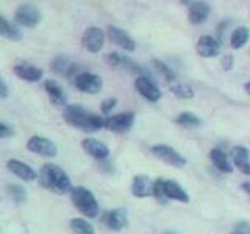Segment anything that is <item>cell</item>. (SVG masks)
I'll list each match as a JSON object with an SVG mask.
<instances>
[{"label": "cell", "mask_w": 250, "mask_h": 234, "mask_svg": "<svg viewBox=\"0 0 250 234\" xmlns=\"http://www.w3.org/2000/svg\"><path fill=\"white\" fill-rule=\"evenodd\" d=\"M244 89H246V92L250 96V81H249V83H246V88H244Z\"/></svg>", "instance_id": "cell-37"}, {"label": "cell", "mask_w": 250, "mask_h": 234, "mask_svg": "<svg viewBox=\"0 0 250 234\" xmlns=\"http://www.w3.org/2000/svg\"><path fill=\"white\" fill-rule=\"evenodd\" d=\"M135 88L136 91L143 96L147 101L150 103H156L161 100V91L152 80H148L146 75H138L135 80Z\"/></svg>", "instance_id": "cell-11"}, {"label": "cell", "mask_w": 250, "mask_h": 234, "mask_svg": "<svg viewBox=\"0 0 250 234\" xmlns=\"http://www.w3.org/2000/svg\"><path fill=\"white\" fill-rule=\"evenodd\" d=\"M11 136H14V128L10 127V125L5 123V122L0 123V139H8Z\"/></svg>", "instance_id": "cell-33"}, {"label": "cell", "mask_w": 250, "mask_h": 234, "mask_svg": "<svg viewBox=\"0 0 250 234\" xmlns=\"http://www.w3.org/2000/svg\"><path fill=\"white\" fill-rule=\"evenodd\" d=\"M8 97V86L6 81L2 80V89H0V98H6Z\"/></svg>", "instance_id": "cell-35"}, {"label": "cell", "mask_w": 250, "mask_h": 234, "mask_svg": "<svg viewBox=\"0 0 250 234\" xmlns=\"http://www.w3.org/2000/svg\"><path fill=\"white\" fill-rule=\"evenodd\" d=\"M249 38H250V31H249L247 27L234 28L233 33L230 35V45H231V49H234V50L242 49V47L247 44Z\"/></svg>", "instance_id": "cell-23"}, {"label": "cell", "mask_w": 250, "mask_h": 234, "mask_svg": "<svg viewBox=\"0 0 250 234\" xmlns=\"http://www.w3.org/2000/svg\"><path fill=\"white\" fill-rule=\"evenodd\" d=\"M119 67H124V69H127L128 72L131 74H135L136 77L138 75H144V69L141 67L138 62H135L131 58L128 57H122L121 55V62H119Z\"/></svg>", "instance_id": "cell-29"}, {"label": "cell", "mask_w": 250, "mask_h": 234, "mask_svg": "<svg viewBox=\"0 0 250 234\" xmlns=\"http://www.w3.org/2000/svg\"><path fill=\"white\" fill-rule=\"evenodd\" d=\"M70 198H72L74 206L88 218H96L99 215V203L94 194L83 186H74L70 189Z\"/></svg>", "instance_id": "cell-3"}, {"label": "cell", "mask_w": 250, "mask_h": 234, "mask_svg": "<svg viewBox=\"0 0 250 234\" xmlns=\"http://www.w3.org/2000/svg\"><path fill=\"white\" fill-rule=\"evenodd\" d=\"M117 103V100L116 98H106L104 103H102V114H105V116H109L111 114V111L114 109Z\"/></svg>", "instance_id": "cell-31"}, {"label": "cell", "mask_w": 250, "mask_h": 234, "mask_svg": "<svg viewBox=\"0 0 250 234\" xmlns=\"http://www.w3.org/2000/svg\"><path fill=\"white\" fill-rule=\"evenodd\" d=\"M82 147H83V150L88 153L89 156H92V158H96L99 161H104V159H106L108 156H109V148L104 142L97 140V139L86 137V139H83Z\"/></svg>", "instance_id": "cell-18"}, {"label": "cell", "mask_w": 250, "mask_h": 234, "mask_svg": "<svg viewBox=\"0 0 250 234\" xmlns=\"http://www.w3.org/2000/svg\"><path fill=\"white\" fill-rule=\"evenodd\" d=\"M211 8L207 2H194L189 3V20L194 25H200V23L207 22L209 18Z\"/></svg>", "instance_id": "cell-21"}, {"label": "cell", "mask_w": 250, "mask_h": 234, "mask_svg": "<svg viewBox=\"0 0 250 234\" xmlns=\"http://www.w3.org/2000/svg\"><path fill=\"white\" fill-rule=\"evenodd\" d=\"M44 89H45L47 97L50 98V101L55 106H67V94L57 81L47 80L44 83Z\"/></svg>", "instance_id": "cell-19"}, {"label": "cell", "mask_w": 250, "mask_h": 234, "mask_svg": "<svg viewBox=\"0 0 250 234\" xmlns=\"http://www.w3.org/2000/svg\"><path fill=\"white\" fill-rule=\"evenodd\" d=\"M133 123H135V113L127 111V113L108 116L105 119V128L122 135V133H127L133 127Z\"/></svg>", "instance_id": "cell-8"}, {"label": "cell", "mask_w": 250, "mask_h": 234, "mask_svg": "<svg viewBox=\"0 0 250 234\" xmlns=\"http://www.w3.org/2000/svg\"><path fill=\"white\" fill-rule=\"evenodd\" d=\"M195 52L202 58H216L221 53V41L209 35L200 36L195 44Z\"/></svg>", "instance_id": "cell-14"}, {"label": "cell", "mask_w": 250, "mask_h": 234, "mask_svg": "<svg viewBox=\"0 0 250 234\" xmlns=\"http://www.w3.org/2000/svg\"><path fill=\"white\" fill-rule=\"evenodd\" d=\"M169 88L172 91L175 97L182 98V100H189L194 97V91L192 88L188 83H183V81H178V80H174L169 83Z\"/></svg>", "instance_id": "cell-24"}, {"label": "cell", "mask_w": 250, "mask_h": 234, "mask_svg": "<svg viewBox=\"0 0 250 234\" xmlns=\"http://www.w3.org/2000/svg\"><path fill=\"white\" fill-rule=\"evenodd\" d=\"M13 72L18 78L28 83H38V81H41L44 77L42 69H39L33 64H28V62H18V64L13 67Z\"/></svg>", "instance_id": "cell-15"}, {"label": "cell", "mask_w": 250, "mask_h": 234, "mask_svg": "<svg viewBox=\"0 0 250 234\" xmlns=\"http://www.w3.org/2000/svg\"><path fill=\"white\" fill-rule=\"evenodd\" d=\"M38 183L44 189L55 192V194H67L72 189L70 178L61 167L55 164H44L41 170L38 172Z\"/></svg>", "instance_id": "cell-2"}, {"label": "cell", "mask_w": 250, "mask_h": 234, "mask_svg": "<svg viewBox=\"0 0 250 234\" xmlns=\"http://www.w3.org/2000/svg\"><path fill=\"white\" fill-rule=\"evenodd\" d=\"M82 45L91 53H99L105 45V33L99 27H89L82 35Z\"/></svg>", "instance_id": "cell-10"}, {"label": "cell", "mask_w": 250, "mask_h": 234, "mask_svg": "<svg viewBox=\"0 0 250 234\" xmlns=\"http://www.w3.org/2000/svg\"><path fill=\"white\" fill-rule=\"evenodd\" d=\"M70 231L78 234H94V226L84 218H72L70 220Z\"/></svg>", "instance_id": "cell-28"}, {"label": "cell", "mask_w": 250, "mask_h": 234, "mask_svg": "<svg viewBox=\"0 0 250 234\" xmlns=\"http://www.w3.org/2000/svg\"><path fill=\"white\" fill-rule=\"evenodd\" d=\"M62 116H64V120L72 125V127L82 130V131H99L100 128H105V119L102 116L88 111L83 106L78 105H67L64 106V111H62Z\"/></svg>", "instance_id": "cell-1"}, {"label": "cell", "mask_w": 250, "mask_h": 234, "mask_svg": "<svg viewBox=\"0 0 250 234\" xmlns=\"http://www.w3.org/2000/svg\"><path fill=\"white\" fill-rule=\"evenodd\" d=\"M175 122L178 125H182V127H186V128H195V127H200L202 125V120L199 119V116L191 113V111H185L182 114H178Z\"/></svg>", "instance_id": "cell-26"}, {"label": "cell", "mask_w": 250, "mask_h": 234, "mask_svg": "<svg viewBox=\"0 0 250 234\" xmlns=\"http://www.w3.org/2000/svg\"><path fill=\"white\" fill-rule=\"evenodd\" d=\"M153 197L160 203H167L169 200H177L182 203H189V195L177 181L158 178L155 181Z\"/></svg>", "instance_id": "cell-4"}, {"label": "cell", "mask_w": 250, "mask_h": 234, "mask_svg": "<svg viewBox=\"0 0 250 234\" xmlns=\"http://www.w3.org/2000/svg\"><path fill=\"white\" fill-rule=\"evenodd\" d=\"M209 159L214 164V167L219 172H222V174H231L233 172L234 164L230 162L229 156H227L225 152H222L221 148H213V150L209 152Z\"/></svg>", "instance_id": "cell-22"}, {"label": "cell", "mask_w": 250, "mask_h": 234, "mask_svg": "<svg viewBox=\"0 0 250 234\" xmlns=\"http://www.w3.org/2000/svg\"><path fill=\"white\" fill-rule=\"evenodd\" d=\"M106 36L113 44H116L119 49L125 50V52H135L136 50V42L127 31H124L119 27H113L109 25L106 30Z\"/></svg>", "instance_id": "cell-12"}, {"label": "cell", "mask_w": 250, "mask_h": 234, "mask_svg": "<svg viewBox=\"0 0 250 234\" xmlns=\"http://www.w3.org/2000/svg\"><path fill=\"white\" fill-rule=\"evenodd\" d=\"M241 187H242V191H244V192L249 195V197H250V183H249V181H247V183H242Z\"/></svg>", "instance_id": "cell-36"}, {"label": "cell", "mask_w": 250, "mask_h": 234, "mask_svg": "<svg viewBox=\"0 0 250 234\" xmlns=\"http://www.w3.org/2000/svg\"><path fill=\"white\" fill-rule=\"evenodd\" d=\"M27 148L31 153L44 156V158H55L58 153L57 144H55L53 140H50L49 137H44V136H31L27 140Z\"/></svg>", "instance_id": "cell-7"}, {"label": "cell", "mask_w": 250, "mask_h": 234, "mask_svg": "<svg viewBox=\"0 0 250 234\" xmlns=\"http://www.w3.org/2000/svg\"><path fill=\"white\" fill-rule=\"evenodd\" d=\"M6 194H8V197L14 203H18V205H22V203L27 201V191L19 184H8Z\"/></svg>", "instance_id": "cell-27"}, {"label": "cell", "mask_w": 250, "mask_h": 234, "mask_svg": "<svg viewBox=\"0 0 250 234\" xmlns=\"http://www.w3.org/2000/svg\"><path fill=\"white\" fill-rule=\"evenodd\" d=\"M153 187H155V183L152 181L148 175H136V176H133L131 195L136 198L150 197V195H153Z\"/></svg>", "instance_id": "cell-16"}, {"label": "cell", "mask_w": 250, "mask_h": 234, "mask_svg": "<svg viewBox=\"0 0 250 234\" xmlns=\"http://www.w3.org/2000/svg\"><path fill=\"white\" fill-rule=\"evenodd\" d=\"M153 66H155V69L158 70V72L163 75V78H164V80H166L167 83L177 80V77H175V74H174V70H172L167 64H164L163 61H160V59H153Z\"/></svg>", "instance_id": "cell-30"}, {"label": "cell", "mask_w": 250, "mask_h": 234, "mask_svg": "<svg viewBox=\"0 0 250 234\" xmlns=\"http://www.w3.org/2000/svg\"><path fill=\"white\" fill-rule=\"evenodd\" d=\"M234 234H250V223L246 222V220H241L234 225V230H233Z\"/></svg>", "instance_id": "cell-32"}, {"label": "cell", "mask_w": 250, "mask_h": 234, "mask_svg": "<svg viewBox=\"0 0 250 234\" xmlns=\"http://www.w3.org/2000/svg\"><path fill=\"white\" fill-rule=\"evenodd\" d=\"M2 36L5 39L14 41V42H18L22 39V33H21V30L18 28V25L13 23L11 20H8L6 18L2 19Z\"/></svg>", "instance_id": "cell-25"}, {"label": "cell", "mask_w": 250, "mask_h": 234, "mask_svg": "<svg viewBox=\"0 0 250 234\" xmlns=\"http://www.w3.org/2000/svg\"><path fill=\"white\" fill-rule=\"evenodd\" d=\"M102 222L111 231H122L128 225V214L124 208H116L108 211L102 217Z\"/></svg>", "instance_id": "cell-13"}, {"label": "cell", "mask_w": 250, "mask_h": 234, "mask_svg": "<svg viewBox=\"0 0 250 234\" xmlns=\"http://www.w3.org/2000/svg\"><path fill=\"white\" fill-rule=\"evenodd\" d=\"M74 84L83 94H97L104 86V81H102V77H99L97 74L80 72L74 78Z\"/></svg>", "instance_id": "cell-9"}, {"label": "cell", "mask_w": 250, "mask_h": 234, "mask_svg": "<svg viewBox=\"0 0 250 234\" xmlns=\"http://www.w3.org/2000/svg\"><path fill=\"white\" fill-rule=\"evenodd\" d=\"M41 11L30 3H23L14 11V22L25 28H35L41 23Z\"/></svg>", "instance_id": "cell-5"}, {"label": "cell", "mask_w": 250, "mask_h": 234, "mask_svg": "<svg viewBox=\"0 0 250 234\" xmlns=\"http://www.w3.org/2000/svg\"><path fill=\"white\" fill-rule=\"evenodd\" d=\"M233 62H234V59H233L231 55H225V57L222 58V67H224V70H231L233 69Z\"/></svg>", "instance_id": "cell-34"}, {"label": "cell", "mask_w": 250, "mask_h": 234, "mask_svg": "<svg viewBox=\"0 0 250 234\" xmlns=\"http://www.w3.org/2000/svg\"><path fill=\"white\" fill-rule=\"evenodd\" d=\"M231 159H233V164L238 167V170L241 172V174L250 176V152L246 147H242V145L233 147Z\"/></svg>", "instance_id": "cell-20"}, {"label": "cell", "mask_w": 250, "mask_h": 234, "mask_svg": "<svg viewBox=\"0 0 250 234\" xmlns=\"http://www.w3.org/2000/svg\"><path fill=\"white\" fill-rule=\"evenodd\" d=\"M152 155L155 156L156 159H160L163 162L169 164L172 167H177V169H182L186 166V159L180 155L175 148H172L169 145H164V144H156L152 147Z\"/></svg>", "instance_id": "cell-6"}, {"label": "cell", "mask_w": 250, "mask_h": 234, "mask_svg": "<svg viewBox=\"0 0 250 234\" xmlns=\"http://www.w3.org/2000/svg\"><path fill=\"white\" fill-rule=\"evenodd\" d=\"M6 167H8V170H10L13 175L21 178L22 181L30 183V181H35V179H38L36 172L31 169L28 164L22 162L19 159H10V161L6 162Z\"/></svg>", "instance_id": "cell-17"}, {"label": "cell", "mask_w": 250, "mask_h": 234, "mask_svg": "<svg viewBox=\"0 0 250 234\" xmlns=\"http://www.w3.org/2000/svg\"><path fill=\"white\" fill-rule=\"evenodd\" d=\"M180 2H182V3H185V5H188V3H191L192 0H180Z\"/></svg>", "instance_id": "cell-38"}]
</instances>
